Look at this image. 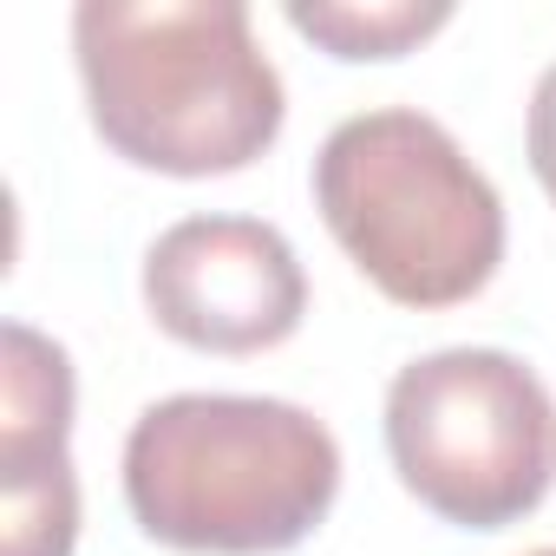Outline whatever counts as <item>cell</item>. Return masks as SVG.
Instances as JSON below:
<instances>
[{
  "instance_id": "obj_1",
  "label": "cell",
  "mask_w": 556,
  "mask_h": 556,
  "mask_svg": "<svg viewBox=\"0 0 556 556\" xmlns=\"http://www.w3.org/2000/svg\"><path fill=\"white\" fill-rule=\"evenodd\" d=\"M73 53L99 138L138 170L229 177L289 112L242 0H86Z\"/></svg>"
},
{
  "instance_id": "obj_2",
  "label": "cell",
  "mask_w": 556,
  "mask_h": 556,
  "mask_svg": "<svg viewBox=\"0 0 556 556\" xmlns=\"http://www.w3.org/2000/svg\"><path fill=\"white\" fill-rule=\"evenodd\" d=\"M341 491L334 432L295 400L170 393L125 439V504L151 543L275 556L315 536Z\"/></svg>"
},
{
  "instance_id": "obj_3",
  "label": "cell",
  "mask_w": 556,
  "mask_h": 556,
  "mask_svg": "<svg viewBox=\"0 0 556 556\" xmlns=\"http://www.w3.org/2000/svg\"><path fill=\"white\" fill-rule=\"evenodd\" d=\"M315 210L348 262L400 308H458L504 262L497 184L413 105L354 112L328 131Z\"/></svg>"
},
{
  "instance_id": "obj_4",
  "label": "cell",
  "mask_w": 556,
  "mask_h": 556,
  "mask_svg": "<svg viewBox=\"0 0 556 556\" xmlns=\"http://www.w3.org/2000/svg\"><path fill=\"white\" fill-rule=\"evenodd\" d=\"M387 452L432 517L504 530L556 478V400L504 348H439L393 374Z\"/></svg>"
},
{
  "instance_id": "obj_5",
  "label": "cell",
  "mask_w": 556,
  "mask_h": 556,
  "mask_svg": "<svg viewBox=\"0 0 556 556\" xmlns=\"http://www.w3.org/2000/svg\"><path fill=\"white\" fill-rule=\"evenodd\" d=\"M144 308L197 354H262L302 328L308 275L262 216H184L144 249Z\"/></svg>"
},
{
  "instance_id": "obj_6",
  "label": "cell",
  "mask_w": 556,
  "mask_h": 556,
  "mask_svg": "<svg viewBox=\"0 0 556 556\" xmlns=\"http://www.w3.org/2000/svg\"><path fill=\"white\" fill-rule=\"evenodd\" d=\"M73 432V361L27 321L0 334V465L66 458Z\"/></svg>"
},
{
  "instance_id": "obj_7",
  "label": "cell",
  "mask_w": 556,
  "mask_h": 556,
  "mask_svg": "<svg viewBox=\"0 0 556 556\" xmlns=\"http://www.w3.org/2000/svg\"><path fill=\"white\" fill-rule=\"evenodd\" d=\"M452 21L445 0H289V27L334 60H400Z\"/></svg>"
},
{
  "instance_id": "obj_8",
  "label": "cell",
  "mask_w": 556,
  "mask_h": 556,
  "mask_svg": "<svg viewBox=\"0 0 556 556\" xmlns=\"http://www.w3.org/2000/svg\"><path fill=\"white\" fill-rule=\"evenodd\" d=\"M79 478L73 458L0 465V556H73Z\"/></svg>"
},
{
  "instance_id": "obj_9",
  "label": "cell",
  "mask_w": 556,
  "mask_h": 556,
  "mask_svg": "<svg viewBox=\"0 0 556 556\" xmlns=\"http://www.w3.org/2000/svg\"><path fill=\"white\" fill-rule=\"evenodd\" d=\"M530 170H536L543 197L556 203V60L543 66V79L530 92Z\"/></svg>"
},
{
  "instance_id": "obj_10",
  "label": "cell",
  "mask_w": 556,
  "mask_h": 556,
  "mask_svg": "<svg viewBox=\"0 0 556 556\" xmlns=\"http://www.w3.org/2000/svg\"><path fill=\"white\" fill-rule=\"evenodd\" d=\"M530 556H556V549H530Z\"/></svg>"
}]
</instances>
